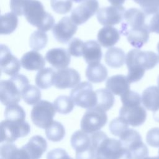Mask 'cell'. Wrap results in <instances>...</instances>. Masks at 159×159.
Wrapping results in <instances>:
<instances>
[{
  "label": "cell",
  "mask_w": 159,
  "mask_h": 159,
  "mask_svg": "<svg viewBox=\"0 0 159 159\" xmlns=\"http://www.w3.org/2000/svg\"><path fill=\"white\" fill-rule=\"evenodd\" d=\"M157 84H158V88H159V75L158 76V78H157Z\"/></svg>",
  "instance_id": "obj_50"
},
{
  "label": "cell",
  "mask_w": 159,
  "mask_h": 159,
  "mask_svg": "<svg viewBox=\"0 0 159 159\" xmlns=\"http://www.w3.org/2000/svg\"><path fill=\"white\" fill-rule=\"evenodd\" d=\"M71 0H51L50 6L57 14H65L69 12L72 7Z\"/></svg>",
  "instance_id": "obj_39"
},
{
  "label": "cell",
  "mask_w": 159,
  "mask_h": 159,
  "mask_svg": "<svg viewBox=\"0 0 159 159\" xmlns=\"http://www.w3.org/2000/svg\"><path fill=\"white\" fill-rule=\"evenodd\" d=\"M54 105L46 100H41L34 105L31 111L32 122L38 127L47 129L53 122L55 115Z\"/></svg>",
  "instance_id": "obj_9"
},
{
  "label": "cell",
  "mask_w": 159,
  "mask_h": 159,
  "mask_svg": "<svg viewBox=\"0 0 159 159\" xmlns=\"http://www.w3.org/2000/svg\"><path fill=\"white\" fill-rule=\"evenodd\" d=\"M146 142L152 147H159V128L154 127L149 130L146 135Z\"/></svg>",
  "instance_id": "obj_42"
},
{
  "label": "cell",
  "mask_w": 159,
  "mask_h": 159,
  "mask_svg": "<svg viewBox=\"0 0 159 159\" xmlns=\"http://www.w3.org/2000/svg\"><path fill=\"white\" fill-rule=\"evenodd\" d=\"M119 139L122 146L130 152L132 159H144L148 157V148L137 130L129 128Z\"/></svg>",
  "instance_id": "obj_5"
},
{
  "label": "cell",
  "mask_w": 159,
  "mask_h": 159,
  "mask_svg": "<svg viewBox=\"0 0 159 159\" xmlns=\"http://www.w3.org/2000/svg\"><path fill=\"white\" fill-rule=\"evenodd\" d=\"M149 34L150 30L147 24L142 27L130 29L127 31L124 35L127 37L128 42L132 46L139 49L148 42Z\"/></svg>",
  "instance_id": "obj_21"
},
{
  "label": "cell",
  "mask_w": 159,
  "mask_h": 159,
  "mask_svg": "<svg viewBox=\"0 0 159 159\" xmlns=\"http://www.w3.org/2000/svg\"><path fill=\"white\" fill-rule=\"evenodd\" d=\"M1 159H29L25 152L22 148H18L12 143L2 144L0 148Z\"/></svg>",
  "instance_id": "obj_28"
},
{
  "label": "cell",
  "mask_w": 159,
  "mask_h": 159,
  "mask_svg": "<svg viewBox=\"0 0 159 159\" xmlns=\"http://www.w3.org/2000/svg\"><path fill=\"white\" fill-rule=\"evenodd\" d=\"M98 0H86L72 11L70 17L75 24L81 25L98 12Z\"/></svg>",
  "instance_id": "obj_15"
},
{
  "label": "cell",
  "mask_w": 159,
  "mask_h": 159,
  "mask_svg": "<svg viewBox=\"0 0 159 159\" xmlns=\"http://www.w3.org/2000/svg\"><path fill=\"white\" fill-rule=\"evenodd\" d=\"M4 117L9 120H25V112L20 106L12 104L7 106L5 109Z\"/></svg>",
  "instance_id": "obj_36"
},
{
  "label": "cell",
  "mask_w": 159,
  "mask_h": 159,
  "mask_svg": "<svg viewBox=\"0 0 159 159\" xmlns=\"http://www.w3.org/2000/svg\"><path fill=\"white\" fill-rule=\"evenodd\" d=\"M158 155H159V150H158Z\"/></svg>",
  "instance_id": "obj_52"
},
{
  "label": "cell",
  "mask_w": 159,
  "mask_h": 159,
  "mask_svg": "<svg viewBox=\"0 0 159 159\" xmlns=\"http://www.w3.org/2000/svg\"><path fill=\"white\" fill-rule=\"evenodd\" d=\"M71 145L76 152V159H94L91 134L84 131L77 130L71 135Z\"/></svg>",
  "instance_id": "obj_8"
},
{
  "label": "cell",
  "mask_w": 159,
  "mask_h": 159,
  "mask_svg": "<svg viewBox=\"0 0 159 159\" xmlns=\"http://www.w3.org/2000/svg\"><path fill=\"white\" fill-rule=\"evenodd\" d=\"M18 25L17 15L13 12H7L1 16L0 34L7 35L12 33Z\"/></svg>",
  "instance_id": "obj_31"
},
{
  "label": "cell",
  "mask_w": 159,
  "mask_h": 159,
  "mask_svg": "<svg viewBox=\"0 0 159 159\" xmlns=\"http://www.w3.org/2000/svg\"><path fill=\"white\" fill-rule=\"evenodd\" d=\"M48 36L44 32L40 30L34 31L30 36L29 45L35 51L42 50L47 45Z\"/></svg>",
  "instance_id": "obj_34"
},
{
  "label": "cell",
  "mask_w": 159,
  "mask_h": 159,
  "mask_svg": "<svg viewBox=\"0 0 159 159\" xmlns=\"http://www.w3.org/2000/svg\"><path fill=\"white\" fill-rule=\"evenodd\" d=\"M74 104L71 98L64 95L59 96L53 102L56 111L61 114H67L71 112L74 108Z\"/></svg>",
  "instance_id": "obj_33"
},
{
  "label": "cell",
  "mask_w": 159,
  "mask_h": 159,
  "mask_svg": "<svg viewBox=\"0 0 159 159\" xmlns=\"http://www.w3.org/2000/svg\"><path fill=\"white\" fill-rule=\"evenodd\" d=\"M45 58L52 66L58 70L67 68L71 61L68 51L60 47L49 50L46 53Z\"/></svg>",
  "instance_id": "obj_18"
},
{
  "label": "cell",
  "mask_w": 159,
  "mask_h": 159,
  "mask_svg": "<svg viewBox=\"0 0 159 159\" xmlns=\"http://www.w3.org/2000/svg\"><path fill=\"white\" fill-rule=\"evenodd\" d=\"M30 127L25 120H4L1 123V142L12 143L17 139L26 137Z\"/></svg>",
  "instance_id": "obj_6"
},
{
  "label": "cell",
  "mask_w": 159,
  "mask_h": 159,
  "mask_svg": "<svg viewBox=\"0 0 159 159\" xmlns=\"http://www.w3.org/2000/svg\"><path fill=\"white\" fill-rule=\"evenodd\" d=\"M142 103L148 111L153 112L159 109V88L155 86L146 88L142 94Z\"/></svg>",
  "instance_id": "obj_25"
},
{
  "label": "cell",
  "mask_w": 159,
  "mask_h": 159,
  "mask_svg": "<svg viewBox=\"0 0 159 159\" xmlns=\"http://www.w3.org/2000/svg\"><path fill=\"white\" fill-rule=\"evenodd\" d=\"M22 67L30 71L40 70L45 65V60L43 56L37 51L32 50L26 52L20 59Z\"/></svg>",
  "instance_id": "obj_22"
},
{
  "label": "cell",
  "mask_w": 159,
  "mask_h": 159,
  "mask_svg": "<svg viewBox=\"0 0 159 159\" xmlns=\"http://www.w3.org/2000/svg\"><path fill=\"white\" fill-rule=\"evenodd\" d=\"M158 60V56L152 51H142L137 48L130 50L125 60L128 68L127 77L130 83L140 81L145 71L154 68Z\"/></svg>",
  "instance_id": "obj_2"
},
{
  "label": "cell",
  "mask_w": 159,
  "mask_h": 159,
  "mask_svg": "<svg viewBox=\"0 0 159 159\" xmlns=\"http://www.w3.org/2000/svg\"><path fill=\"white\" fill-rule=\"evenodd\" d=\"M47 159H73L62 148H55L50 150L47 155Z\"/></svg>",
  "instance_id": "obj_44"
},
{
  "label": "cell",
  "mask_w": 159,
  "mask_h": 159,
  "mask_svg": "<svg viewBox=\"0 0 159 159\" xmlns=\"http://www.w3.org/2000/svg\"><path fill=\"white\" fill-rule=\"evenodd\" d=\"M120 32L112 26H104L98 33V41L104 48H109L117 43L120 39Z\"/></svg>",
  "instance_id": "obj_23"
},
{
  "label": "cell",
  "mask_w": 159,
  "mask_h": 159,
  "mask_svg": "<svg viewBox=\"0 0 159 159\" xmlns=\"http://www.w3.org/2000/svg\"><path fill=\"white\" fill-rule=\"evenodd\" d=\"M45 134L47 138L50 141H61L65 135V127L60 122L53 121L52 124L45 129Z\"/></svg>",
  "instance_id": "obj_32"
},
{
  "label": "cell",
  "mask_w": 159,
  "mask_h": 159,
  "mask_svg": "<svg viewBox=\"0 0 159 159\" xmlns=\"http://www.w3.org/2000/svg\"><path fill=\"white\" fill-rule=\"evenodd\" d=\"M72 1L76 2V3H80V2H83L84 1H85L86 0H71Z\"/></svg>",
  "instance_id": "obj_49"
},
{
  "label": "cell",
  "mask_w": 159,
  "mask_h": 159,
  "mask_svg": "<svg viewBox=\"0 0 159 159\" xmlns=\"http://www.w3.org/2000/svg\"><path fill=\"white\" fill-rule=\"evenodd\" d=\"M157 50H158V59H159V42L157 45Z\"/></svg>",
  "instance_id": "obj_51"
},
{
  "label": "cell",
  "mask_w": 159,
  "mask_h": 159,
  "mask_svg": "<svg viewBox=\"0 0 159 159\" xmlns=\"http://www.w3.org/2000/svg\"><path fill=\"white\" fill-rule=\"evenodd\" d=\"M145 14L137 8H130L125 11L124 21L121 24L120 33L123 35L128 30L145 26Z\"/></svg>",
  "instance_id": "obj_17"
},
{
  "label": "cell",
  "mask_w": 159,
  "mask_h": 159,
  "mask_svg": "<svg viewBox=\"0 0 159 159\" xmlns=\"http://www.w3.org/2000/svg\"><path fill=\"white\" fill-rule=\"evenodd\" d=\"M147 16L159 12V0H134Z\"/></svg>",
  "instance_id": "obj_38"
},
{
  "label": "cell",
  "mask_w": 159,
  "mask_h": 159,
  "mask_svg": "<svg viewBox=\"0 0 159 159\" xmlns=\"http://www.w3.org/2000/svg\"><path fill=\"white\" fill-rule=\"evenodd\" d=\"M81 76L79 73L71 68L59 69L55 71L53 85L58 89L75 88L80 83Z\"/></svg>",
  "instance_id": "obj_13"
},
{
  "label": "cell",
  "mask_w": 159,
  "mask_h": 159,
  "mask_svg": "<svg viewBox=\"0 0 159 159\" xmlns=\"http://www.w3.org/2000/svg\"><path fill=\"white\" fill-rule=\"evenodd\" d=\"M153 119H155V121L159 122V109L153 112Z\"/></svg>",
  "instance_id": "obj_47"
},
{
  "label": "cell",
  "mask_w": 159,
  "mask_h": 159,
  "mask_svg": "<svg viewBox=\"0 0 159 159\" xmlns=\"http://www.w3.org/2000/svg\"><path fill=\"white\" fill-rule=\"evenodd\" d=\"M120 99L123 106L140 105L142 102L140 95L138 93L131 90L120 96Z\"/></svg>",
  "instance_id": "obj_40"
},
{
  "label": "cell",
  "mask_w": 159,
  "mask_h": 159,
  "mask_svg": "<svg viewBox=\"0 0 159 159\" xmlns=\"http://www.w3.org/2000/svg\"><path fill=\"white\" fill-rule=\"evenodd\" d=\"M104 60L109 67L117 68L125 63L126 56L122 49L118 47H111L105 53Z\"/></svg>",
  "instance_id": "obj_26"
},
{
  "label": "cell",
  "mask_w": 159,
  "mask_h": 159,
  "mask_svg": "<svg viewBox=\"0 0 159 159\" xmlns=\"http://www.w3.org/2000/svg\"><path fill=\"white\" fill-rule=\"evenodd\" d=\"M21 63L14 56L8 47L1 45L0 47V67L2 72L9 76L17 75L20 70Z\"/></svg>",
  "instance_id": "obj_16"
},
{
  "label": "cell",
  "mask_w": 159,
  "mask_h": 159,
  "mask_svg": "<svg viewBox=\"0 0 159 159\" xmlns=\"http://www.w3.org/2000/svg\"><path fill=\"white\" fill-rule=\"evenodd\" d=\"M29 85L28 78L22 74L12 76L7 80L0 81V99L4 106L17 104L20 101L22 94Z\"/></svg>",
  "instance_id": "obj_3"
},
{
  "label": "cell",
  "mask_w": 159,
  "mask_h": 159,
  "mask_svg": "<svg viewBox=\"0 0 159 159\" xmlns=\"http://www.w3.org/2000/svg\"><path fill=\"white\" fill-rule=\"evenodd\" d=\"M119 117L129 125L138 127L145 122L147 118V112L141 104L122 106L119 110Z\"/></svg>",
  "instance_id": "obj_12"
},
{
  "label": "cell",
  "mask_w": 159,
  "mask_h": 159,
  "mask_svg": "<svg viewBox=\"0 0 159 159\" xmlns=\"http://www.w3.org/2000/svg\"><path fill=\"white\" fill-rule=\"evenodd\" d=\"M108 1L112 6H122V4H123L125 2V0H108Z\"/></svg>",
  "instance_id": "obj_46"
},
{
  "label": "cell",
  "mask_w": 159,
  "mask_h": 159,
  "mask_svg": "<svg viewBox=\"0 0 159 159\" xmlns=\"http://www.w3.org/2000/svg\"><path fill=\"white\" fill-rule=\"evenodd\" d=\"M91 134L94 150V159H132L130 152L120 140L109 138L102 131Z\"/></svg>",
  "instance_id": "obj_1"
},
{
  "label": "cell",
  "mask_w": 159,
  "mask_h": 159,
  "mask_svg": "<svg viewBox=\"0 0 159 159\" xmlns=\"http://www.w3.org/2000/svg\"><path fill=\"white\" fill-rule=\"evenodd\" d=\"M144 159H159V156H158V157H147L145 158Z\"/></svg>",
  "instance_id": "obj_48"
},
{
  "label": "cell",
  "mask_w": 159,
  "mask_h": 159,
  "mask_svg": "<svg viewBox=\"0 0 159 159\" xmlns=\"http://www.w3.org/2000/svg\"><path fill=\"white\" fill-rule=\"evenodd\" d=\"M77 25L71 17L65 16L62 17L52 29V33L55 39L61 43H66L76 34Z\"/></svg>",
  "instance_id": "obj_14"
},
{
  "label": "cell",
  "mask_w": 159,
  "mask_h": 159,
  "mask_svg": "<svg viewBox=\"0 0 159 159\" xmlns=\"http://www.w3.org/2000/svg\"><path fill=\"white\" fill-rule=\"evenodd\" d=\"M70 98L75 105L82 108L92 109L96 104V92L93 90L92 84L87 81L81 82L73 88Z\"/></svg>",
  "instance_id": "obj_7"
},
{
  "label": "cell",
  "mask_w": 159,
  "mask_h": 159,
  "mask_svg": "<svg viewBox=\"0 0 159 159\" xmlns=\"http://www.w3.org/2000/svg\"><path fill=\"white\" fill-rule=\"evenodd\" d=\"M107 121V116L105 111L98 108L89 109L81 119L80 127L83 131L93 134L98 132L106 125Z\"/></svg>",
  "instance_id": "obj_10"
},
{
  "label": "cell",
  "mask_w": 159,
  "mask_h": 159,
  "mask_svg": "<svg viewBox=\"0 0 159 159\" xmlns=\"http://www.w3.org/2000/svg\"><path fill=\"white\" fill-rule=\"evenodd\" d=\"M23 15L28 22L39 30L45 32L55 25L53 17L45 11L43 4L38 0L29 1L24 8Z\"/></svg>",
  "instance_id": "obj_4"
},
{
  "label": "cell",
  "mask_w": 159,
  "mask_h": 159,
  "mask_svg": "<svg viewBox=\"0 0 159 159\" xmlns=\"http://www.w3.org/2000/svg\"><path fill=\"white\" fill-rule=\"evenodd\" d=\"M22 98L27 104L35 105L40 101L41 92L35 86L29 84L24 89Z\"/></svg>",
  "instance_id": "obj_35"
},
{
  "label": "cell",
  "mask_w": 159,
  "mask_h": 159,
  "mask_svg": "<svg viewBox=\"0 0 159 159\" xmlns=\"http://www.w3.org/2000/svg\"><path fill=\"white\" fill-rule=\"evenodd\" d=\"M125 9L122 6L102 7L97 12L98 22L104 26H111L122 22Z\"/></svg>",
  "instance_id": "obj_11"
},
{
  "label": "cell",
  "mask_w": 159,
  "mask_h": 159,
  "mask_svg": "<svg viewBox=\"0 0 159 159\" xmlns=\"http://www.w3.org/2000/svg\"><path fill=\"white\" fill-rule=\"evenodd\" d=\"M109 129L112 135L119 137L129 129V124L119 117L110 122Z\"/></svg>",
  "instance_id": "obj_37"
},
{
  "label": "cell",
  "mask_w": 159,
  "mask_h": 159,
  "mask_svg": "<svg viewBox=\"0 0 159 159\" xmlns=\"http://www.w3.org/2000/svg\"><path fill=\"white\" fill-rule=\"evenodd\" d=\"M96 104L94 108L101 109L105 112L109 111L114 105L115 98L113 94L107 89H99L95 91Z\"/></svg>",
  "instance_id": "obj_29"
},
{
  "label": "cell",
  "mask_w": 159,
  "mask_h": 159,
  "mask_svg": "<svg viewBox=\"0 0 159 159\" xmlns=\"http://www.w3.org/2000/svg\"><path fill=\"white\" fill-rule=\"evenodd\" d=\"M21 148L25 152L29 159H40L47 150V143L43 137L36 135L32 137Z\"/></svg>",
  "instance_id": "obj_19"
},
{
  "label": "cell",
  "mask_w": 159,
  "mask_h": 159,
  "mask_svg": "<svg viewBox=\"0 0 159 159\" xmlns=\"http://www.w3.org/2000/svg\"><path fill=\"white\" fill-rule=\"evenodd\" d=\"M86 76L89 82L99 83L103 82L107 76V70L100 63L88 65L86 70Z\"/></svg>",
  "instance_id": "obj_27"
},
{
  "label": "cell",
  "mask_w": 159,
  "mask_h": 159,
  "mask_svg": "<svg viewBox=\"0 0 159 159\" xmlns=\"http://www.w3.org/2000/svg\"><path fill=\"white\" fill-rule=\"evenodd\" d=\"M83 57L88 65L99 63L102 58V50L100 44L95 40L85 42Z\"/></svg>",
  "instance_id": "obj_24"
},
{
  "label": "cell",
  "mask_w": 159,
  "mask_h": 159,
  "mask_svg": "<svg viewBox=\"0 0 159 159\" xmlns=\"http://www.w3.org/2000/svg\"><path fill=\"white\" fill-rule=\"evenodd\" d=\"M130 83L127 76L116 75L109 77L106 83V89L112 94L122 96L130 90Z\"/></svg>",
  "instance_id": "obj_20"
},
{
  "label": "cell",
  "mask_w": 159,
  "mask_h": 159,
  "mask_svg": "<svg viewBox=\"0 0 159 159\" xmlns=\"http://www.w3.org/2000/svg\"><path fill=\"white\" fill-rule=\"evenodd\" d=\"M150 32L159 34V12L155 14L148 24Z\"/></svg>",
  "instance_id": "obj_45"
},
{
  "label": "cell",
  "mask_w": 159,
  "mask_h": 159,
  "mask_svg": "<svg viewBox=\"0 0 159 159\" xmlns=\"http://www.w3.org/2000/svg\"><path fill=\"white\" fill-rule=\"evenodd\" d=\"M84 42L78 38H73L68 44V51L69 53L75 57L83 55Z\"/></svg>",
  "instance_id": "obj_41"
},
{
  "label": "cell",
  "mask_w": 159,
  "mask_h": 159,
  "mask_svg": "<svg viewBox=\"0 0 159 159\" xmlns=\"http://www.w3.org/2000/svg\"><path fill=\"white\" fill-rule=\"evenodd\" d=\"M55 71L52 68H45L39 71L35 78L36 85L43 89H48L53 85Z\"/></svg>",
  "instance_id": "obj_30"
},
{
  "label": "cell",
  "mask_w": 159,
  "mask_h": 159,
  "mask_svg": "<svg viewBox=\"0 0 159 159\" xmlns=\"http://www.w3.org/2000/svg\"><path fill=\"white\" fill-rule=\"evenodd\" d=\"M29 1L30 0H10V7L12 12L17 16H22L24 8Z\"/></svg>",
  "instance_id": "obj_43"
}]
</instances>
